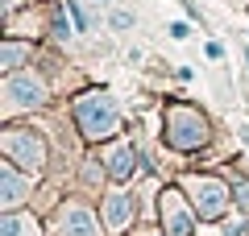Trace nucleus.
<instances>
[{
	"label": "nucleus",
	"instance_id": "nucleus-1",
	"mask_svg": "<svg viewBox=\"0 0 249 236\" xmlns=\"http://www.w3.org/2000/svg\"><path fill=\"white\" fill-rule=\"evenodd\" d=\"M75 124L88 141H100V137H112L121 129V108L108 91H88V96L75 100Z\"/></svg>",
	"mask_w": 249,
	"mask_h": 236
},
{
	"label": "nucleus",
	"instance_id": "nucleus-2",
	"mask_svg": "<svg viewBox=\"0 0 249 236\" xmlns=\"http://www.w3.org/2000/svg\"><path fill=\"white\" fill-rule=\"evenodd\" d=\"M166 141L175 149H199L208 141V120L204 112H196L191 104L166 108Z\"/></svg>",
	"mask_w": 249,
	"mask_h": 236
},
{
	"label": "nucleus",
	"instance_id": "nucleus-3",
	"mask_svg": "<svg viewBox=\"0 0 249 236\" xmlns=\"http://www.w3.org/2000/svg\"><path fill=\"white\" fill-rule=\"evenodd\" d=\"M183 191L191 195V207H196V216L199 219H216V216H224V207H229V186L220 183V178H187L183 183Z\"/></svg>",
	"mask_w": 249,
	"mask_h": 236
},
{
	"label": "nucleus",
	"instance_id": "nucleus-4",
	"mask_svg": "<svg viewBox=\"0 0 249 236\" xmlns=\"http://www.w3.org/2000/svg\"><path fill=\"white\" fill-rule=\"evenodd\" d=\"M37 104H46V83L34 70H13L4 79V108L21 112V108H37Z\"/></svg>",
	"mask_w": 249,
	"mask_h": 236
},
{
	"label": "nucleus",
	"instance_id": "nucleus-5",
	"mask_svg": "<svg viewBox=\"0 0 249 236\" xmlns=\"http://www.w3.org/2000/svg\"><path fill=\"white\" fill-rule=\"evenodd\" d=\"M4 153H9V162H17V166H25L29 174H37L46 162V145L37 133L29 129H9L4 133Z\"/></svg>",
	"mask_w": 249,
	"mask_h": 236
},
{
	"label": "nucleus",
	"instance_id": "nucleus-6",
	"mask_svg": "<svg viewBox=\"0 0 249 236\" xmlns=\"http://www.w3.org/2000/svg\"><path fill=\"white\" fill-rule=\"evenodd\" d=\"M162 228L166 236H191L196 228V207H187L178 191H162Z\"/></svg>",
	"mask_w": 249,
	"mask_h": 236
},
{
	"label": "nucleus",
	"instance_id": "nucleus-7",
	"mask_svg": "<svg viewBox=\"0 0 249 236\" xmlns=\"http://www.w3.org/2000/svg\"><path fill=\"white\" fill-rule=\"evenodd\" d=\"M29 191H34V178L21 174L17 162H4V166H0V203H4V211L21 207Z\"/></svg>",
	"mask_w": 249,
	"mask_h": 236
},
{
	"label": "nucleus",
	"instance_id": "nucleus-8",
	"mask_svg": "<svg viewBox=\"0 0 249 236\" xmlns=\"http://www.w3.org/2000/svg\"><path fill=\"white\" fill-rule=\"evenodd\" d=\"M58 236H100V224L83 203H62L58 207Z\"/></svg>",
	"mask_w": 249,
	"mask_h": 236
},
{
	"label": "nucleus",
	"instance_id": "nucleus-9",
	"mask_svg": "<svg viewBox=\"0 0 249 236\" xmlns=\"http://www.w3.org/2000/svg\"><path fill=\"white\" fill-rule=\"evenodd\" d=\"M133 216H137V203H133V195L112 191V195L104 199V228H108V232H124V228L133 224Z\"/></svg>",
	"mask_w": 249,
	"mask_h": 236
},
{
	"label": "nucleus",
	"instance_id": "nucleus-10",
	"mask_svg": "<svg viewBox=\"0 0 249 236\" xmlns=\"http://www.w3.org/2000/svg\"><path fill=\"white\" fill-rule=\"evenodd\" d=\"M108 174H112L116 183H129V178L137 174V149L129 145V141H121V145L108 149Z\"/></svg>",
	"mask_w": 249,
	"mask_h": 236
},
{
	"label": "nucleus",
	"instance_id": "nucleus-11",
	"mask_svg": "<svg viewBox=\"0 0 249 236\" xmlns=\"http://www.w3.org/2000/svg\"><path fill=\"white\" fill-rule=\"evenodd\" d=\"M0 236H42L34 216H21V211H9V216L0 219Z\"/></svg>",
	"mask_w": 249,
	"mask_h": 236
},
{
	"label": "nucleus",
	"instance_id": "nucleus-12",
	"mask_svg": "<svg viewBox=\"0 0 249 236\" xmlns=\"http://www.w3.org/2000/svg\"><path fill=\"white\" fill-rule=\"evenodd\" d=\"M25 54H29V46H21V42H4V50H0V67H4V70H17Z\"/></svg>",
	"mask_w": 249,
	"mask_h": 236
},
{
	"label": "nucleus",
	"instance_id": "nucleus-13",
	"mask_svg": "<svg viewBox=\"0 0 249 236\" xmlns=\"http://www.w3.org/2000/svg\"><path fill=\"white\" fill-rule=\"evenodd\" d=\"M67 13L75 17V29H88V17H83V9L75 4V0H67Z\"/></svg>",
	"mask_w": 249,
	"mask_h": 236
},
{
	"label": "nucleus",
	"instance_id": "nucleus-14",
	"mask_svg": "<svg viewBox=\"0 0 249 236\" xmlns=\"http://www.w3.org/2000/svg\"><path fill=\"white\" fill-rule=\"evenodd\" d=\"M129 25H133V13L116 9V13H112V29H129Z\"/></svg>",
	"mask_w": 249,
	"mask_h": 236
},
{
	"label": "nucleus",
	"instance_id": "nucleus-15",
	"mask_svg": "<svg viewBox=\"0 0 249 236\" xmlns=\"http://www.w3.org/2000/svg\"><path fill=\"white\" fill-rule=\"evenodd\" d=\"M224 236H245V219H237V224L224 228Z\"/></svg>",
	"mask_w": 249,
	"mask_h": 236
},
{
	"label": "nucleus",
	"instance_id": "nucleus-16",
	"mask_svg": "<svg viewBox=\"0 0 249 236\" xmlns=\"http://www.w3.org/2000/svg\"><path fill=\"white\" fill-rule=\"evenodd\" d=\"M170 37H187V21H175L170 25Z\"/></svg>",
	"mask_w": 249,
	"mask_h": 236
},
{
	"label": "nucleus",
	"instance_id": "nucleus-17",
	"mask_svg": "<svg viewBox=\"0 0 249 236\" xmlns=\"http://www.w3.org/2000/svg\"><path fill=\"white\" fill-rule=\"evenodd\" d=\"M241 137H245V145H249V124H245V129H241Z\"/></svg>",
	"mask_w": 249,
	"mask_h": 236
},
{
	"label": "nucleus",
	"instance_id": "nucleus-18",
	"mask_svg": "<svg viewBox=\"0 0 249 236\" xmlns=\"http://www.w3.org/2000/svg\"><path fill=\"white\" fill-rule=\"evenodd\" d=\"M245 62H249V50H245Z\"/></svg>",
	"mask_w": 249,
	"mask_h": 236
}]
</instances>
